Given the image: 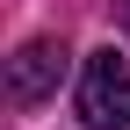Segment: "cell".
I'll return each mask as SVG.
<instances>
[{"mask_svg": "<svg viewBox=\"0 0 130 130\" xmlns=\"http://www.w3.org/2000/svg\"><path fill=\"white\" fill-rule=\"evenodd\" d=\"M79 123L87 130H130V65L116 58V43L94 51L87 72H79Z\"/></svg>", "mask_w": 130, "mask_h": 130, "instance_id": "obj_1", "label": "cell"}, {"mask_svg": "<svg viewBox=\"0 0 130 130\" xmlns=\"http://www.w3.org/2000/svg\"><path fill=\"white\" fill-rule=\"evenodd\" d=\"M58 79H65V43L36 36V43H22V51L7 58V101H43Z\"/></svg>", "mask_w": 130, "mask_h": 130, "instance_id": "obj_2", "label": "cell"}, {"mask_svg": "<svg viewBox=\"0 0 130 130\" xmlns=\"http://www.w3.org/2000/svg\"><path fill=\"white\" fill-rule=\"evenodd\" d=\"M123 29H130V0H123Z\"/></svg>", "mask_w": 130, "mask_h": 130, "instance_id": "obj_3", "label": "cell"}]
</instances>
